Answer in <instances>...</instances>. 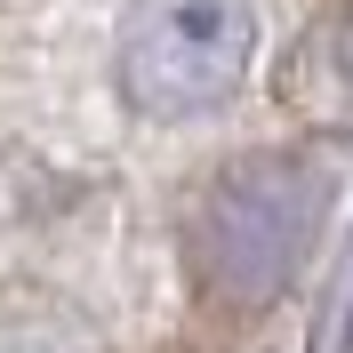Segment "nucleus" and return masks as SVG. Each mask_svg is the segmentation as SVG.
Wrapping results in <instances>:
<instances>
[{"label": "nucleus", "instance_id": "obj_1", "mask_svg": "<svg viewBox=\"0 0 353 353\" xmlns=\"http://www.w3.org/2000/svg\"><path fill=\"white\" fill-rule=\"evenodd\" d=\"M330 217V169L313 153H249L193 209V273L225 305H265L297 281Z\"/></svg>", "mask_w": 353, "mask_h": 353}, {"label": "nucleus", "instance_id": "obj_2", "mask_svg": "<svg viewBox=\"0 0 353 353\" xmlns=\"http://www.w3.org/2000/svg\"><path fill=\"white\" fill-rule=\"evenodd\" d=\"M249 48L257 24L241 0H137L121 24L112 81L145 121H193L241 88Z\"/></svg>", "mask_w": 353, "mask_h": 353}]
</instances>
